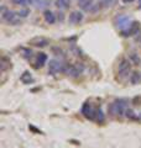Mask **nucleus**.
Instances as JSON below:
<instances>
[{"label":"nucleus","mask_w":141,"mask_h":148,"mask_svg":"<svg viewBox=\"0 0 141 148\" xmlns=\"http://www.w3.org/2000/svg\"><path fill=\"white\" fill-rule=\"evenodd\" d=\"M126 105H128V101L125 99H119V100H115L114 103H111L109 105V108H108V110H109V114L113 115V116L114 115L121 116L126 111Z\"/></svg>","instance_id":"obj_1"},{"label":"nucleus","mask_w":141,"mask_h":148,"mask_svg":"<svg viewBox=\"0 0 141 148\" xmlns=\"http://www.w3.org/2000/svg\"><path fill=\"white\" fill-rule=\"evenodd\" d=\"M131 18L129 16H126V15H120V16H118L116 17V20H115V25L118 29H120L121 31L123 30H126L128 27L131 25Z\"/></svg>","instance_id":"obj_2"},{"label":"nucleus","mask_w":141,"mask_h":148,"mask_svg":"<svg viewBox=\"0 0 141 148\" xmlns=\"http://www.w3.org/2000/svg\"><path fill=\"white\" fill-rule=\"evenodd\" d=\"M139 29H140V24H139V22L133 21V22H131V25L128 27V29L121 31V36H124V37H131V36H135V35H138Z\"/></svg>","instance_id":"obj_3"},{"label":"nucleus","mask_w":141,"mask_h":148,"mask_svg":"<svg viewBox=\"0 0 141 148\" xmlns=\"http://www.w3.org/2000/svg\"><path fill=\"white\" fill-rule=\"evenodd\" d=\"M16 17H19L17 12L12 11V10H6V9L4 8V6L1 8V18H3V20L5 21V22H8L9 25H10Z\"/></svg>","instance_id":"obj_4"},{"label":"nucleus","mask_w":141,"mask_h":148,"mask_svg":"<svg viewBox=\"0 0 141 148\" xmlns=\"http://www.w3.org/2000/svg\"><path fill=\"white\" fill-rule=\"evenodd\" d=\"M83 14L81 11H72L68 16V22L72 25H77L83 20Z\"/></svg>","instance_id":"obj_5"},{"label":"nucleus","mask_w":141,"mask_h":148,"mask_svg":"<svg viewBox=\"0 0 141 148\" xmlns=\"http://www.w3.org/2000/svg\"><path fill=\"white\" fill-rule=\"evenodd\" d=\"M61 69H62V64L61 62H58L57 59H51L50 63H48V74H56L58 73Z\"/></svg>","instance_id":"obj_6"},{"label":"nucleus","mask_w":141,"mask_h":148,"mask_svg":"<svg viewBox=\"0 0 141 148\" xmlns=\"http://www.w3.org/2000/svg\"><path fill=\"white\" fill-rule=\"evenodd\" d=\"M130 61L128 59H123L120 63H119V67H118V72H119L120 75H126L129 72H130Z\"/></svg>","instance_id":"obj_7"},{"label":"nucleus","mask_w":141,"mask_h":148,"mask_svg":"<svg viewBox=\"0 0 141 148\" xmlns=\"http://www.w3.org/2000/svg\"><path fill=\"white\" fill-rule=\"evenodd\" d=\"M77 4L83 11H89L91 12L92 8L94 6V4L95 3H94V0H77Z\"/></svg>","instance_id":"obj_8"},{"label":"nucleus","mask_w":141,"mask_h":148,"mask_svg":"<svg viewBox=\"0 0 141 148\" xmlns=\"http://www.w3.org/2000/svg\"><path fill=\"white\" fill-rule=\"evenodd\" d=\"M82 71H83V66H82L81 68L77 67V66H68V67H67V71H66V72H67L68 75L76 78V77H78L79 74H81Z\"/></svg>","instance_id":"obj_9"},{"label":"nucleus","mask_w":141,"mask_h":148,"mask_svg":"<svg viewBox=\"0 0 141 148\" xmlns=\"http://www.w3.org/2000/svg\"><path fill=\"white\" fill-rule=\"evenodd\" d=\"M30 43L32 46H36V47H46V46H48V41L44 37H36V38L30 41Z\"/></svg>","instance_id":"obj_10"},{"label":"nucleus","mask_w":141,"mask_h":148,"mask_svg":"<svg viewBox=\"0 0 141 148\" xmlns=\"http://www.w3.org/2000/svg\"><path fill=\"white\" fill-rule=\"evenodd\" d=\"M44 17H45V21L48 25H53L56 22V15L51 10H46L44 12Z\"/></svg>","instance_id":"obj_11"},{"label":"nucleus","mask_w":141,"mask_h":148,"mask_svg":"<svg viewBox=\"0 0 141 148\" xmlns=\"http://www.w3.org/2000/svg\"><path fill=\"white\" fill-rule=\"evenodd\" d=\"M55 5L58 9H61V10H66V9L70 6V0H56Z\"/></svg>","instance_id":"obj_12"},{"label":"nucleus","mask_w":141,"mask_h":148,"mask_svg":"<svg viewBox=\"0 0 141 148\" xmlns=\"http://www.w3.org/2000/svg\"><path fill=\"white\" fill-rule=\"evenodd\" d=\"M47 62V56H46V53H39L37 54V66H36V68H41V67H44L45 66V63Z\"/></svg>","instance_id":"obj_13"},{"label":"nucleus","mask_w":141,"mask_h":148,"mask_svg":"<svg viewBox=\"0 0 141 148\" xmlns=\"http://www.w3.org/2000/svg\"><path fill=\"white\" fill-rule=\"evenodd\" d=\"M129 61L134 64V66H139V64L141 63V58H140V56L138 53H130L129 54Z\"/></svg>","instance_id":"obj_14"},{"label":"nucleus","mask_w":141,"mask_h":148,"mask_svg":"<svg viewBox=\"0 0 141 148\" xmlns=\"http://www.w3.org/2000/svg\"><path fill=\"white\" fill-rule=\"evenodd\" d=\"M99 3L102 4V6L103 8H113V6H115L116 4H118V0H99Z\"/></svg>","instance_id":"obj_15"},{"label":"nucleus","mask_w":141,"mask_h":148,"mask_svg":"<svg viewBox=\"0 0 141 148\" xmlns=\"http://www.w3.org/2000/svg\"><path fill=\"white\" fill-rule=\"evenodd\" d=\"M140 80H141V74L140 73L134 72L133 74H131V77H130V83L131 84H139Z\"/></svg>","instance_id":"obj_16"},{"label":"nucleus","mask_w":141,"mask_h":148,"mask_svg":"<svg viewBox=\"0 0 141 148\" xmlns=\"http://www.w3.org/2000/svg\"><path fill=\"white\" fill-rule=\"evenodd\" d=\"M29 5H35L37 9H42L46 6V1L45 0H30Z\"/></svg>","instance_id":"obj_17"},{"label":"nucleus","mask_w":141,"mask_h":148,"mask_svg":"<svg viewBox=\"0 0 141 148\" xmlns=\"http://www.w3.org/2000/svg\"><path fill=\"white\" fill-rule=\"evenodd\" d=\"M21 82L22 83H25V84H27V83H30L32 82V77H31V73L30 72H24V74L21 75Z\"/></svg>","instance_id":"obj_18"},{"label":"nucleus","mask_w":141,"mask_h":148,"mask_svg":"<svg viewBox=\"0 0 141 148\" xmlns=\"http://www.w3.org/2000/svg\"><path fill=\"white\" fill-rule=\"evenodd\" d=\"M17 15H19V17L25 18V17H27L30 15V10L27 8H22V9H20V10L17 11Z\"/></svg>","instance_id":"obj_19"},{"label":"nucleus","mask_w":141,"mask_h":148,"mask_svg":"<svg viewBox=\"0 0 141 148\" xmlns=\"http://www.w3.org/2000/svg\"><path fill=\"white\" fill-rule=\"evenodd\" d=\"M11 3L15 4V5H17V6L25 8L26 5H29L30 4V0H11Z\"/></svg>","instance_id":"obj_20"},{"label":"nucleus","mask_w":141,"mask_h":148,"mask_svg":"<svg viewBox=\"0 0 141 148\" xmlns=\"http://www.w3.org/2000/svg\"><path fill=\"white\" fill-rule=\"evenodd\" d=\"M9 64H10V61H8V59L5 57L1 58V71H6V68L9 67Z\"/></svg>","instance_id":"obj_21"},{"label":"nucleus","mask_w":141,"mask_h":148,"mask_svg":"<svg viewBox=\"0 0 141 148\" xmlns=\"http://www.w3.org/2000/svg\"><path fill=\"white\" fill-rule=\"evenodd\" d=\"M125 116L128 117V119H131V120H136V119H138V117L135 116V112H134L133 110H130V109L125 111Z\"/></svg>","instance_id":"obj_22"},{"label":"nucleus","mask_w":141,"mask_h":148,"mask_svg":"<svg viewBox=\"0 0 141 148\" xmlns=\"http://www.w3.org/2000/svg\"><path fill=\"white\" fill-rule=\"evenodd\" d=\"M97 121L98 122H103L104 121V115H103V111L99 109V110H97Z\"/></svg>","instance_id":"obj_23"},{"label":"nucleus","mask_w":141,"mask_h":148,"mask_svg":"<svg viewBox=\"0 0 141 148\" xmlns=\"http://www.w3.org/2000/svg\"><path fill=\"white\" fill-rule=\"evenodd\" d=\"M91 108H92V106L89 105V104H84V105H83V108H82V114L84 115V116H86V115L88 114V111L91 110Z\"/></svg>","instance_id":"obj_24"},{"label":"nucleus","mask_w":141,"mask_h":148,"mask_svg":"<svg viewBox=\"0 0 141 148\" xmlns=\"http://www.w3.org/2000/svg\"><path fill=\"white\" fill-rule=\"evenodd\" d=\"M31 56H32V51L31 49H24V57H25L26 59L31 58Z\"/></svg>","instance_id":"obj_25"},{"label":"nucleus","mask_w":141,"mask_h":148,"mask_svg":"<svg viewBox=\"0 0 141 148\" xmlns=\"http://www.w3.org/2000/svg\"><path fill=\"white\" fill-rule=\"evenodd\" d=\"M72 52L76 54V56H82V51L79 49L77 46H73V47H72Z\"/></svg>","instance_id":"obj_26"},{"label":"nucleus","mask_w":141,"mask_h":148,"mask_svg":"<svg viewBox=\"0 0 141 148\" xmlns=\"http://www.w3.org/2000/svg\"><path fill=\"white\" fill-rule=\"evenodd\" d=\"M57 15H58V16H57L58 20H59V21H63V18H64V14H63V12H58Z\"/></svg>","instance_id":"obj_27"},{"label":"nucleus","mask_w":141,"mask_h":148,"mask_svg":"<svg viewBox=\"0 0 141 148\" xmlns=\"http://www.w3.org/2000/svg\"><path fill=\"white\" fill-rule=\"evenodd\" d=\"M135 0H123V3L124 4H131V3H134Z\"/></svg>","instance_id":"obj_28"},{"label":"nucleus","mask_w":141,"mask_h":148,"mask_svg":"<svg viewBox=\"0 0 141 148\" xmlns=\"http://www.w3.org/2000/svg\"><path fill=\"white\" fill-rule=\"evenodd\" d=\"M139 9H141V3H140V5H139Z\"/></svg>","instance_id":"obj_29"},{"label":"nucleus","mask_w":141,"mask_h":148,"mask_svg":"<svg viewBox=\"0 0 141 148\" xmlns=\"http://www.w3.org/2000/svg\"><path fill=\"white\" fill-rule=\"evenodd\" d=\"M139 3H141V0H139Z\"/></svg>","instance_id":"obj_30"}]
</instances>
